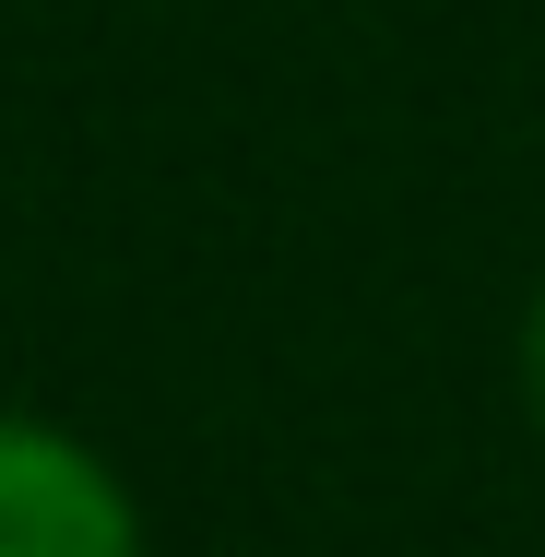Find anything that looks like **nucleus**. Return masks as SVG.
<instances>
[{
  "instance_id": "f03ea898",
  "label": "nucleus",
  "mask_w": 545,
  "mask_h": 557,
  "mask_svg": "<svg viewBox=\"0 0 545 557\" xmlns=\"http://www.w3.org/2000/svg\"><path fill=\"white\" fill-rule=\"evenodd\" d=\"M522 380H534V404H545V297H534V333H522Z\"/></svg>"
},
{
  "instance_id": "f257e3e1",
  "label": "nucleus",
  "mask_w": 545,
  "mask_h": 557,
  "mask_svg": "<svg viewBox=\"0 0 545 557\" xmlns=\"http://www.w3.org/2000/svg\"><path fill=\"white\" fill-rule=\"evenodd\" d=\"M0 557H143L119 474L96 450L0 416Z\"/></svg>"
}]
</instances>
